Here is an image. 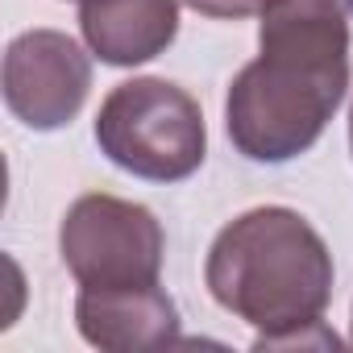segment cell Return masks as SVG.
I'll use <instances>...</instances> for the list:
<instances>
[{
    "label": "cell",
    "mask_w": 353,
    "mask_h": 353,
    "mask_svg": "<svg viewBox=\"0 0 353 353\" xmlns=\"http://www.w3.org/2000/svg\"><path fill=\"white\" fill-rule=\"evenodd\" d=\"M262 54L241 67L225 125L250 162H287L316 145L349 88V17L341 0H266Z\"/></svg>",
    "instance_id": "obj_1"
},
{
    "label": "cell",
    "mask_w": 353,
    "mask_h": 353,
    "mask_svg": "<svg viewBox=\"0 0 353 353\" xmlns=\"http://www.w3.org/2000/svg\"><path fill=\"white\" fill-rule=\"evenodd\" d=\"M349 145H353V108H349Z\"/></svg>",
    "instance_id": "obj_9"
},
{
    "label": "cell",
    "mask_w": 353,
    "mask_h": 353,
    "mask_svg": "<svg viewBox=\"0 0 353 353\" xmlns=\"http://www.w3.org/2000/svg\"><path fill=\"white\" fill-rule=\"evenodd\" d=\"M100 154L150 183H179L200 170L208 129L200 104L170 79H129L96 112Z\"/></svg>",
    "instance_id": "obj_3"
},
{
    "label": "cell",
    "mask_w": 353,
    "mask_h": 353,
    "mask_svg": "<svg viewBox=\"0 0 353 353\" xmlns=\"http://www.w3.org/2000/svg\"><path fill=\"white\" fill-rule=\"evenodd\" d=\"M183 5H192L196 13L204 17H221V21H241L250 13H262L266 0H183Z\"/></svg>",
    "instance_id": "obj_8"
},
{
    "label": "cell",
    "mask_w": 353,
    "mask_h": 353,
    "mask_svg": "<svg viewBox=\"0 0 353 353\" xmlns=\"http://www.w3.org/2000/svg\"><path fill=\"white\" fill-rule=\"evenodd\" d=\"M212 299L258 328L254 349L307 345L332 299V254L291 208H254L225 225L204 266Z\"/></svg>",
    "instance_id": "obj_2"
},
{
    "label": "cell",
    "mask_w": 353,
    "mask_h": 353,
    "mask_svg": "<svg viewBox=\"0 0 353 353\" xmlns=\"http://www.w3.org/2000/svg\"><path fill=\"white\" fill-rule=\"evenodd\" d=\"M349 345H353V328H349Z\"/></svg>",
    "instance_id": "obj_10"
},
{
    "label": "cell",
    "mask_w": 353,
    "mask_h": 353,
    "mask_svg": "<svg viewBox=\"0 0 353 353\" xmlns=\"http://www.w3.org/2000/svg\"><path fill=\"white\" fill-rule=\"evenodd\" d=\"M79 336L108 353L158 349L179 341V312L158 283L145 287H83L75 299Z\"/></svg>",
    "instance_id": "obj_6"
},
{
    "label": "cell",
    "mask_w": 353,
    "mask_h": 353,
    "mask_svg": "<svg viewBox=\"0 0 353 353\" xmlns=\"http://www.w3.org/2000/svg\"><path fill=\"white\" fill-rule=\"evenodd\" d=\"M79 30L100 63L137 67L174 42L179 0H83Z\"/></svg>",
    "instance_id": "obj_7"
},
{
    "label": "cell",
    "mask_w": 353,
    "mask_h": 353,
    "mask_svg": "<svg viewBox=\"0 0 353 353\" xmlns=\"http://www.w3.org/2000/svg\"><path fill=\"white\" fill-rule=\"evenodd\" d=\"M92 88V63L59 30H30L13 38L5 54V104L9 112L38 133L63 129L75 121Z\"/></svg>",
    "instance_id": "obj_5"
},
{
    "label": "cell",
    "mask_w": 353,
    "mask_h": 353,
    "mask_svg": "<svg viewBox=\"0 0 353 353\" xmlns=\"http://www.w3.org/2000/svg\"><path fill=\"white\" fill-rule=\"evenodd\" d=\"M59 250L79 287H145L162 270V225L117 196H79L59 229Z\"/></svg>",
    "instance_id": "obj_4"
}]
</instances>
